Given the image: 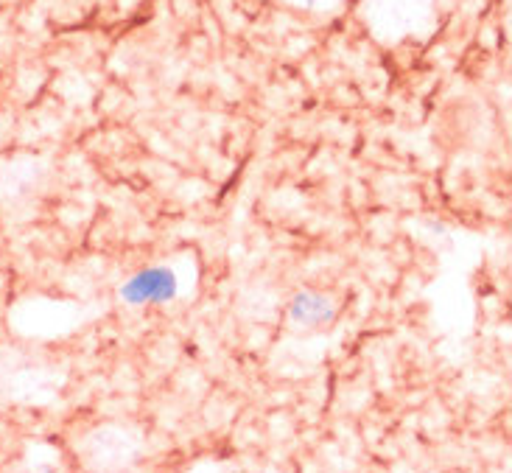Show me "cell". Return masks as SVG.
<instances>
[{
    "instance_id": "cell-3",
    "label": "cell",
    "mask_w": 512,
    "mask_h": 473,
    "mask_svg": "<svg viewBox=\"0 0 512 473\" xmlns=\"http://www.w3.org/2000/svg\"><path fill=\"white\" fill-rule=\"evenodd\" d=\"M322 317H328V306L319 297H311V294L297 297V303H294V320L319 322Z\"/></svg>"
},
{
    "instance_id": "cell-2",
    "label": "cell",
    "mask_w": 512,
    "mask_h": 473,
    "mask_svg": "<svg viewBox=\"0 0 512 473\" xmlns=\"http://www.w3.org/2000/svg\"><path fill=\"white\" fill-rule=\"evenodd\" d=\"M121 294L132 306L157 303V300H166V297L174 294V278L168 275L166 269H149V272H143V275L132 280Z\"/></svg>"
},
{
    "instance_id": "cell-1",
    "label": "cell",
    "mask_w": 512,
    "mask_h": 473,
    "mask_svg": "<svg viewBox=\"0 0 512 473\" xmlns=\"http://www.w3.org/2000/svg\"><path fill=\"white\" fill-rule=\"evenodd\" d=\"M370 14L384 31H406L423 14V0H373Z\"/></svg>"
},
{
    "instance_id": "cell-4",
    "label": "cell",
    "mask_w": 512,
    "mask_h": 473,
    "mask_svg": "<svg viewBox=\"0 0 512 473\" xmlns=\"http://www.w3.org/2000/svg\"><path fill=\"white\" fill-rule=\"evenodd\" d=\"M294 3H300V6H314V9H317V6H331L333 0H294Z\"/></svg>"
}]
</instances>
